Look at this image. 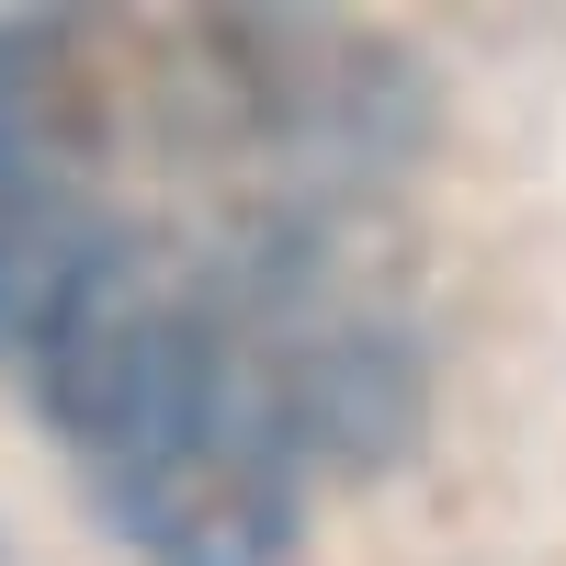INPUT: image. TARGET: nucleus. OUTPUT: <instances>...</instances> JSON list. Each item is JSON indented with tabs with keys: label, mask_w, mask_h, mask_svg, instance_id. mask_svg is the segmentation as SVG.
I'll return each mask as SVG.
<instances>
[{
	"label": "nucleus",
	"mask_w": 566,
	"mask_h": 566,
	"mask_svg": "<svg viewBox=\"0 0 566 566\" xmlns=\"http://www.w3.org/2000/svg\"><path fill=\"white\" fill-rule=\"evenodd\" d=\"M419 148L317 12L0 23V374L136 566H295L419 431Z\"/></svg>",
	"instance_id": "nucleus-1"
}]
</instances>
